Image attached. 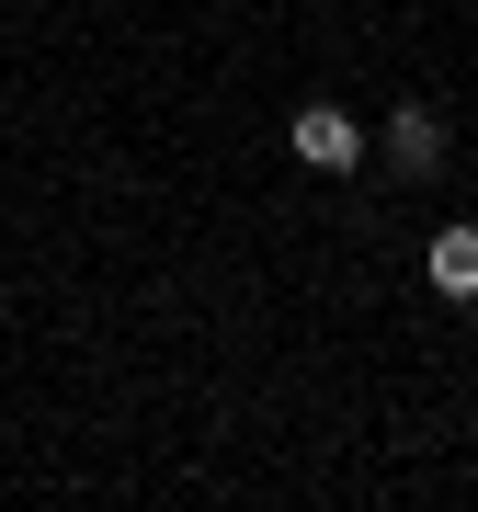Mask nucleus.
Instances as JSON below:
<instances>
[{
  "instance_id": "1",
  "label": "nucleus",
  "mask_w": 478,
  "mask_h": 512,
  "mask_svg": "<svg viewBox=\"0 0 478 512\" xmlns=\"http://www.w3.org/2000/svg\"><path fill=\"white\" fill-rule=\"evenodd\" d=\"M285 148H296L308 171H365V126H353L342 103H308V114L285 126Z\"/></svg>"
},
{
  "instance_id": "3",
  "label": "nucleus",
  "mask_w": 478,
  "mask_h": 512,
  "mask_svg": "<svg viewBox=\"0 0 478 512\" xmlns=\"http://www.w3.org/2000/svg\"><path fill=\"white\" fill-rule=\"evenodd\" d=\"M422 285H433V296H478V228H467V217L422 239Z\"/></svg>"
},
{
  "instance_id": "2",
  "label": "nucleus",
  "mask_w": 478,
  "mask_h": 512,
  "mask_svg": "<svg viewBox=\"0 0 478 512\" xmlns=\"http://www.w3.org/2000/svg\"><path fill=\"white\" fill-rule=\"evenodd\" d=\"M387 171L433 183V171H444V114H422V103H399V114H387Z\"/></svg>"
}]
</instances>
